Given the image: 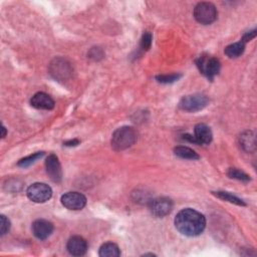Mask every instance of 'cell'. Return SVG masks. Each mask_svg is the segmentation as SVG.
Segmentation results:
<instances>
[{
  "label": "cell",
  "instance_id": "1",
  "mask_svg": "<svg viewBox=\"0 0 257 257\" xmlns=\"http://www.w3.org/2000/svg\"><path fill=\"white\" fill-rule=\"evenodd\" d=\"M175 226L177 230L186 236H198L206 227V219L200 212L186 208L181 210L175 218Z\"/></svg>",
  "mask_w": 257,
  "mask_h": 257
},
{
  "label": "cell",
  "instance_id": "2",
  "mask_svg": "<svg viewBox=\"0 0 257 257\" xmlns=\"http://www.w3.org/2000/svg\"><path fill=\"white\" fill-rule=\"evenodd\" d=\"M138 140V133L131 126H121L114 131L111 137V147L115 151L131 148Z\"/></svg>",
  "mask_w": 257,
  "mask_h": 257
},
{
  "label": "cell",
  "instance_id": "3",
  "mask_svg": "<svg viewBox=\"0 0 257 257\" xmlns=\"http://www.w3.org/2000/svg\"><path fill=\"white\" fill-rule=\"evenodd\" d=\"M217 9L210 2H200L194 8L195 19L204 25L213 23L217 19Z\"/></svg>",
  "mask_w": 257,
  "mask_h": 257
},
{
  "label": "cell",
  "instance_id": "4",
  "mask_svg": "<svg viewBox=\"0 0 257 257\" xmlns=\"http://www.w3.org/2000/svg\"><path fill=\"white\" fill-rule=\"evenodd\" d=\"M49 73L56 80L65 81L71 77L72 67L66 59L56 57L49 64Z\"/></svg>",
  "mask_w": 257,
  "mask_h": 257
},
{
  "label": "cell",
  "instance_id": "5",
  "mask_svg": "<svg viewBox=\"0 0 257 257\" xmlns=\"http://www.w3.org/2000/svg\"><path fill=\"white\" fill-rule=\"evenodd\" d=\"M209 102L208 97L202 93H194L182 97L179 102L180 108L186 111H198L203 109Z\"/></svg>",
  "mask_w": 257,
  "mask_h": 257
},
{
  "label": "cell",
  "instance_id": "6",
  "mask_svg": "<svg viewBox=\"0 0 257 257\" xmlns=\"http://www.w3.org/2000/svg\"><path fill=\"white\" fill-rule=\"evenodd\" d=\"M26 194L32 202L44 203L51 198L52 190L44 183H34L27 188Z\"/></svg>",
  "mask_w": 257,
  "mask_h": 257
},
{
  "label": "cell",
  "instance_id": "7",
  "mask_svg": "<svg viewBox=\"0 0 257 257\" xmlns=\"http://www.w3.org/2000/svg\"><path fill=\"white\" fill-rule=\"evenodd\" d=\"M196 63L200 71L209 79H213L214 76L217 75L220 70V62L215 57L200 56L196 60Z\"/></svg>",
  "mask_w": 257,
  "mask_h": 257
},
{
  "label": "cell",
  "instance_id": "8",
  "mask_svg": "<svg viewBox=\"0 0 257 257\" xmlns=\"http://www.w3.org/2000/svg\"><path fill=\"white\" fill-rule=\"evenodd\" d=\"M61 204L69 210H81L86 205V198L78 192H67L61 196Z\"/></svg>",
  "mask_w": 257,
  "mask_h": 257
},
{
  "label": "cell",
  "instance_id": "9",
  "mask_svg": "<svg viewBox=\"0 0 257 257\" xmlns=\"http://www.w3.org/2000/svg\"><path fill=\"white\" fill-rule=\"evenodd\" d=\"M149 205L152 214L156 217H164L168 215L173 209V202L167 197L152 199Z\"/></svg>",
  "mask_w": 257,
  "mask_h": 257
},
{
  "label": "cell",
  "instance_id": "10",
  "mask_svg": "<svg viewBox=\"0 0 257 257\" xmlns=\"http://www.w3.org/2000/svg\"><path fill=\"white\" fill-rule=\"evenodd\" d=\"M45 168H46V173L51 179V181H53L54 183H59L61 181L62 171H61L58 158L55 155L51 154L46 158Z\"/></svg>",
  "mask_w": 257,
  "mask_h": 257
},
{
  "label": "cell",
  "instance_id": "11",
  "mask_svg": "<svg viewBox=\"0 0 257 257\" xmlns=\"http://www.w3.org/2000/svg\"><path fill=\"white\" fill-rule=\"evenodd\" d=\"M52 232H53V225L51 222L47 220L38 219L34 221L32 224V233L36 238L40 240H44L48 238Z\"/></svg>",
  "mask_w": 257,
  "mask_h": 257
},
{
  "label": "cell",
  "instance_id": "12",
  "mask_svg": "<svg viewBox=\"0 0 257 257\" xmlns=\"http://www.w3.org/2000/svg\"><path fill=\"white\" fill-rule=\"evenodd\" d=\"M67 251L73 256L84 255L87 250L86 241L80 236H73L67 241Z\"/></svg>",
  "mask_w": 257,
  "mask_h": 257
},
{
  "label": "cell",
  "instance_id": "13",
  "mask_svg": "<svg viewBox=\"0 0 257 257\" xmlns=\"http://www.w3.org/2000/svg\"><path fill=\"white\" fill-rule=\"evenodd\" d=\"M213 135L208 125L205 123H198L194 128V140L195 144L198 145H209L212 141Z\"/></svg>",
  "mask_w": 257,
  "mask_h": 257
},
{
  "label": "cell",
  "instance_id": "14",
  "mask_svg": "<svg viewBox=\"0 0 257 257\" xmlns=\"http://www.w3.org/2000/svg\"><path fill=\"white\" fill-rule=\"evenodd\" d=\"M30 103L33 107L37 109H52L54 107V100L45 92L35 93L30 100Z\"/></svg>",
  "mask_w": 257,
  "mask_h": 257
},
{
  "label": "cell",
  "instance_id": "15",
  "mask_svg": "<svg viewBox=\"0 0 257 257\" xmlns=\"http://www.w3.org/2000/svg\"><path fill=\"white\" fill-rule=\"evenodd\" d=\"M238 142L240 148L247 153H252L256 149V139L252 131H246L242 133L238 138Z\"/></svg>",
  "mask_w": 257,
  "mask_h": 257
},
{
  "label": "cell",
  "instance_id": "16",
  "mask_svg": "<svg viewBox=\"0 0 257 257\" xmlns=\"http://www.w3.org/2000/svg\"><path fill=\"white\" fill-rule=\"evenodd\" d=\"M98 254L101 257H117L120 255V251L116 244L112 242H106L100 246Z\"/></svg>",
  "mask_w": 257,
  "mask_h": 257
},
{
  "label": "cell",
  "instance_id": "17",
  "mask_svg": "<svg viewBox=\"0 0 257 257\" xmlns=\"http://www.w3.org/2000/svg\"><path fill=\"white\" fill-rule=\"evenodd\" d=\"M244 49H245V43L243 41H238V42H235V43H232V44L228 45L225 48L224 52L228 57L236 58L244 52Z\"/></svg>",
  "mask_w": 257,
  "mask_h": 257
},
{
  "label": "cell",
  "instance_id": "18",
  "mask_svg": "<svg viewBox=\"0 0 257 257\" xmlns=\"http://www.w3.org/2000/svg\"><path fill=\"white\" fill-rule=\"evenodd\" d=\"M174 153L177 157L182 159H188V160H198L200 159V156L192 149L184 146H179L174 149Z\"/></svg>",
  "mask_w": 257,
  "mask_h": 257
},
{
  "label": "cell",
  "instance_id": "19",
  "mask_svg": "<svg viewBox=\"0 0 257 257\" xmlns=\"http://www.w3.org/2000/svg\"><path fill=\"white\" fill-rule=\"evenodd\" d=\"M213 194L216 197H218V198H220L222 200H225L227 202H230L232 204H235V205H238V206H245L246 205L245 202L242 199H240V198H238V197H236V196H234V195H232V194H230L228 192L218 191V192H213Z\"/></svg>",
  "mask_w": 257,
  "mask_h": 257
},
{
  "label": "cell",
  "instance_id": "20",
  "mask_svg": "<svg viewBox=\"0 0 257 257\" xmlns=\"http://www.w3.org/2000/svg\"><path fill=\"white\" fill-rule=\"evenodd\" d=\"M43 155H44L43 152L34 153V154H32V155H30V156H28V157H25V158L21 159V160L17 163V165H18L19 167H23V168L28 167V166L32 165L33 163H35L38 159H41V158L43 157Z\"/></svg>",
  "mask_w": 257,
  "mask_h": 257
},
{
  "label": "cell",
  "instance_id": "21",
  "mask_svg": "<svg viewBox=\"0 0 257 257\" xmlns=\"http://www.w3.org/2000/svg\"><path fill=\"white\" fill-rule=\"evenodd\" d=\"M227 175H228L230 178L237 179V180H239V181H244V182L250 181V177H249L246 173H244V172H242V171H240V170H238V169H235V168L229 169Z\"/></svg>",
  "mask_w": 257,
  "mask_h": 257
},
{
  "label": "cell",
  "instance_id": "22",
  "mask_svg": "<svg viewBox=\"0 0 257 257\" xmlns=\"http://www.w3.org/2000/svg\"><path fill=\"white\" fill-rule=\"evenodd\" d=\"M181 74L179 73H173V74H162L157 75L156 79L161 83H172L177 81L179 78H181Z\"/></svg>",
  "mask_w": 257,
  "mask_h": 257
},
{
  "label": "cell",
  "instance_id": "23",
  "mask_svg": "<svg viewBox=\"0 0 257 257\" xmlns=\"http://www.w3.org/2000/svg\"><path fill=\"white\" fill-rule=\"evenodd\" d=\"M152 41H153V36L150 32H145L142 36V39H141V48L144 50V51H147L150 49L151 45H152Z\"/></svg>",
  "mask_w": 257,
  "mask_h": 257
},
{
  "label": "cell",
  "instance_id": "24",
  "mask_svg": "<svg viewBox=\"0 0 257 257\" xmlns=\"http://www.w3.org/2000/svg\"><path fill=\"white\" fill-rule=\"evenodd\" d=\"M0 228H1V235H5L9 231V228H10V222L4 215H1V226H0Z\"/></svg>",
  "mask_w": 257,
  "mask_h": 257
},
{
  "label": "cell",
  "instance_id": "25",
  "mask_svg": "<svg viewBox=\"0 0 257 257\" xmlns=\"http://www.w3.org/2000/svg\"><path fill=\"white\" fill-rule=\"evenodd\" d=\"M88 55H89V57H91V58L97 60L98 58H101V57L103 56V53H102L101 49H99L98 47H94V48H92V49L89 51Z\"/></svg>",
  "mask_w": 257,
  "mask_h": 257
},
{
  "label": "cell",
  "instance_id": "26",
  "mask_svg": "<svg viewBox=\"0 0 257 257\" xmlns=\"http://www.w3.org/2000/svg\"><path fill=\"white\" fill-rule=\"evenodd\" d=\"M255 36H256V30L254 29V30H252V31L246 32V33L244 34V36H243V38H242L241 41H243L244 43H245V42H248V41H250L251 39H253Z\"/></svg>",
  "mask_w": 257,
  "mask_h": 257
},
{
  "label": "cell",
  "instance_id": "27",
  "mask_svg": "<svg viewBox=\"0 0 257 257\" xmlns=\"http://www.w3.org/2000/svg\"><path fill=\"white\" fill-rule=\"evenodd\" d=\"M78 144H79L78 140H70V141L65 142L63 145L66 147H74V146H77Z\"/></svg>",
  "mask_w": 257,
  "mask_h": 257
},
{
  "label": "cell",
  "instance_id": "28",
  "mask_svg": "<svg viewBox=\"0 0 257 257\" xmlns=\"http://www.w3.org/2000/svg\"><path fill=\"white\" fill-rule=\"evenodd\" d=\"M5 136H6V128H5L4 125H2V135H1V137L4 138Z\"/></svg>",
  "mask_w": 257,
  "mask_h": 257
}]
</instances>
